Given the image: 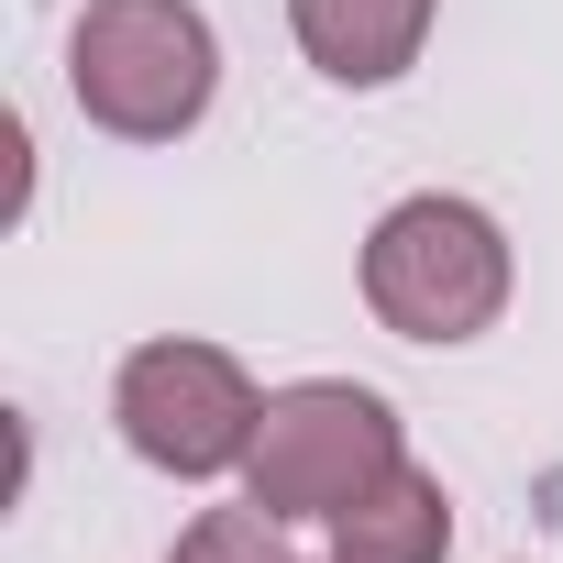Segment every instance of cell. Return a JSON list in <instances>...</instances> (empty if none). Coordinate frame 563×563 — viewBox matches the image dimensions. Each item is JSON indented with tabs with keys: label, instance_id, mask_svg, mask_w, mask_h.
<instances>
[{
	"label": "cell",
	"instance_id": "cell-6",
	"mask_svg": "<svg viewBox=\"0 0 563 563\" xmlns=\"http://www.w3.org/2000/svg\"><path fill=\"white\" fill-rule=\"evenodd\" d=\"M453 541V497L420 464H387L343 519H332V563H442Z\"/></svg>",
	"mask_w": 563,
	"mask_h": 563
},
{
	"label": "cell",
	"instance_id": "cell-7",
	"mask_svg": "<svg viewBox=\"0 0 563 563\" xmlns=\"http://www.w3.org/2000/svg\"><path fill=\"white\" fill-rule=\"evenodd\" d=\"M166 563H288V541H276V508H254V497H243V508L188 519Z\"/></svg>",
	"mask_w": 563,
	"mask_h": 563
},
{
	"label": "cell",
	"instance_id": "cell-1",
	"mask_svg": "<svg viewBox=\"0 0 563 563\" xmlns=\"http://www.w3.org/2000/svg\"><path fill=\"white\" fill-rule=\"evenodd\" d=\"M67 89L100 133L177 144L221 89V45L188 0H89L78 34H67Z\"/></svg>",
	"mask_w": 563,
	"mask_h": 563
},
{
	"label": "cell",
	"instance_id": "cell-5",
	"mask_svg": "<svg viewBox=\"0 0 563 563\" xmlns=\"http://www.w3.org/2000/svg\"><path fill=\"white\" fill-rule=\"evenodd\" d=\"M288 23H299V56L343 89H387L409 78L420 34H431V0H288Z\"/></svg>",
	"mask_w": 563,
	"mask_h": 563
},
{
	"label": "cell",
	"instance_id": "cell-4",
	"mask_svg": "<svg viewBox=\"0 0 563 563\" xmlns=\"http://www.w3.org/2000/svg\"><path fill=\"white\" fill-rule=\"evenodd\" d=\"M111 420H122V442L155 475H188L199 486V475H232L254 453L265 398H254V376L221 343H144L122 365V387H111Z\"/></svg>",
	"mask_w": 563,
	"mask_h": 563
},
{
	"label": "cell",
	"instance_id": "cell-3",
	"mask_svg": "<svg viewBox=\"0 0 563 563\" xmlns=\"http://www.w3.org/2000/svg\"><path fill=\"white\" fill-rule=\"evenodd\" d=\"M398 453V409L376 387H343V376H310V387H276L265 420H254V453H243V486L254 508L276 519H343Z\"/></svg>",
	"mask_w": 563,
	"mask_h": 563
},
{
	"label": "cell",
	"instance_id": "cell-2",
	"mask_svg": "<svg viewBox=\"0 0 563 563\" xmlns=\"http://www.w3.org/2000/svg\"><path fill=\"white\" fill-rule=\"evenodd\" d=\"M365 310L398 343H475L508 310V232L475 199H398L365 243Z\"/></svg>",
	"mask_w": 563,
	"mask_h": 563
}]
</instances>
